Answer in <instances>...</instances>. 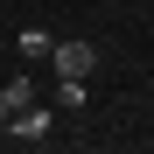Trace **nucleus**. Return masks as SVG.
Segmentation results:
<instances>
[{
	"mask_svg": "<svg viewBox=\"0 0 154 154\" xmlns=\"http://www.w3.org/2000/svg\"><path fill=\"white\" fill-rule=\"evenodd\" d=\"M0 133H7V98H0Z\"/></svg>",
	"mask_w": 154,
	"mask_h": 154,
	"instance_id": "nucleus-6",
	"label": "nucleus"
},
{
	"mask_svg": "<svg viewBox=\"0 0 154 154\" xmlns=\"http://www.w3.org/2000/svg\"><path fill=\"white\" fill-rule=\"evenodd\" d=\"M49 49H56L49 28H21V56H49Z\"/></svg>",
	"mask_w": 154,
	"mask_h": 154,
	"instance_id": "nucleus-4",
	"label": "nucleus"
},
{
	"mask_svg": "<svg viewBox=\"0 0 154 154\" xmlns=\"http://www.w3.org/2000/svg\"><path fill=\"white\" fill-rule=\"evenodd\" d=\"M56 105H70V112L84 105V77H63V84H56Z\"/></svg>",
	"mask_w": 154,
	"mask_h": 154,
	"instance_id": "nucleus-5",
	"label": "nucleus"
},
{
	"mask_svg": "<svg viewBox=\"0 0 154 154\" xmlns=\"http://www.w3.org/2000/svg\"><path fill=\"white\" fill-rule=\"evenodd\" d=\"M49 56H56V77H91V63H98V42H56Z\"/></svg>",
	"mask_w": 154,
	"mask_h": 154,
	"instance_id": "nucleus-1",
	"label": "nucleus"
},
{
	"mask_svg": "<svg viewBox=\"0 0 154 154\" xmlns=\"http://www.w3.org/2000/svg\"><path fill=\"white\" fill-rule=\"evenodd\" d=\"M7 140H21V147L49 140V112H42V105H21V112H7Z\"/></svg>",
	"mask_w": 154,
	"mask_h": 154,
	"instance_id": "nucleus-2",
	"label": "nucleus"
},
{
	"mask_svg": "<svg viewBox=\"0 0 154 154\" xmlns=\"http://www.w3.org/2000/svg\"><path fill=\"white\" fill-rule=\"evenodd\" d=\"M0 98H7V112H21V105H35V84H28V77H7Z\"/></svg>",
	"mask_w": 154,
	"mask_h": 154,
	"instance_id": "nucleus-3",
	"label": "nucleus"
}]
</instances>
